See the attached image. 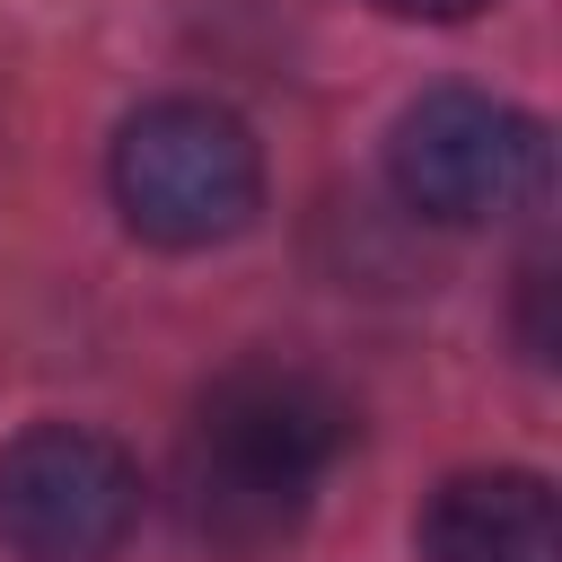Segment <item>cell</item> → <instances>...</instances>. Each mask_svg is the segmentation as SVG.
I'll return each instance as SVG.
<instances>
[{"label":"cell","instance_id":"7a4b0ae2","mask_svg":"<svg viewBox=\"0 0 562 562\" xmlns=\"http://www.w3.org/2000/svg\"><path fill=\"white\" fill-rule=\"evenodd\" d=\"M105 184H114V211H123L132 237L193 255V246L237 237L263 211V149L228 105L158 97L114 132Z\"/></svg>","mask_w":562,"mask_h":562},{"label":"cell","instance_id":"277c9868","mask_svg":"<svg viewBox=\"0 0 562 562\" xmlns=\"http://www.w3.org/2000/svg\"><path fill=\"white\" fill-rule=\"evenodd\" d=\"M140 527V465L79 422H26L0 448V553L114 562Z\"/></svg>","mask_w":562,"mask_h":562},{"label":"cell","instance_id":"52a82bcc","mask_svg":"<svg viewBox=\"0 0 562 562\" xmlns=\"http://www.w3.org/2000/svg\"><path fill=\"white\" fill-rule=\"evenodd\" d=\"M386 18H430V26H448V18H474V9H492V0H378Z\"/></svg>","mask_w":562,"mask_h":562},{"label":"cell","instance_id":"5b68a950","mask_svg":"<svg viewBox=\"0 0 562 562\" xmlns=\"http://www.w3.org/2000/svg\"><path fill=\"white\" fill-rule=\"evenodd\" d=\"M422 562H562L553 483L527 465L448 474L422 509Z\"/></svg>","mask_w":562,"mask_h":562},{"label":"cell","instance_id":"3957f363","mask_svg":"<svg viewBox=\"0 0 562 562\" xmlns=\"http://www.w3.org/2000/svg\"><path fill=\"white\" fill-rule=\"evenodd\" d=\"M386 176L395 193L439 220V228H492V220H518L544 202V176H553V149H544V123L483 97V88H430L395 114V140H386Z\"/></svg>","mask_w":562,"mask_h":562},{"label":"cell","instance_id":"8992f818","mask_svg":"<svg viewBox=\"0 0 562 562\" xmlns=\"http://www.w3.org/2000/svg\"><path fill=\"white\" fill-rule=\"evenodd\" d=\"M544 299H553V263H544V255H527V272H518V342H527V360H553Z\"/></svg>","mask_w":562,"mask_h":562},{"label":"cell","instance_id":"6da1fadb","mask_svg":"<svg viewBox=\"0 0 562 562\" xmlns=\"http://www.w3.org/2000/svg\"><path fill=\"white\" fill-rule=\"evenodd\" d=\"M342 448H351V404L316 369L246 360L184 422L176 527L211 562H263L307 527V509H316Z\"/></svg>","mask_w":562,"mask_h":562}]
</instances>
